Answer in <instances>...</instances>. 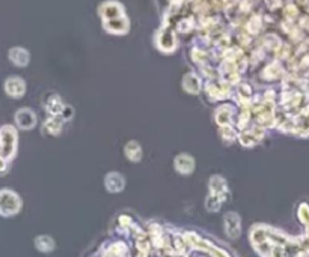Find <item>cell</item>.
I'll use <instances>...</instances> for the list:
<instances>
[{"label": "cell", "mask_w": 309, "mask_h": 257, "mask_svg": "<svg viewBox=\"0 0 309 257\" xmlns=\"http://www.w3.org/2000/svg\"><path fill=\"white\" fill-rule=\"evenodd\" d=\"M15 141H17V137L12 127L0 128V157H3L5 160L12 158L15 152Z\"/></svg>", "instance_id": "6da1fadb"}, {"label": "cell", "mask_w": 309, "mask_h": 257, "mask_svg": "<svg viewBox=\"0 0 309 257\" xmlns=\"http://www.w3.org/2000/svg\"><path fill=\"white\" fill-rule=\"evenodd\" d=\"M20 209V198L18 195L9 190H0V214L2 215H12Z\"/></svg>", "instance_id": "7a4b0ae2"}, {"label": "cell", "mask_w": 309, "mask_h": 257, "mask_svg": "<svg viewBox=\"0 0 309 257\" xmlns=\"http://www.w3.org/2000/svg\"><path fill=\"white\" fill-rule=\"evenodd\" d=\"M26 91V84L20 77H9L5 81V92L11 98H21Z\"/></svg>", "instance_id": "3957f363"}, {"label": "cell", "mask_w": 309, "mask_h": 257, "mask_svg": "<svg viewBox=\"0 0 309 257\" xmlns=\"http://www.w3.org/2000/svg\"><path fill=\"white\" fill-rule=\"evenodd\" d=\"M15 121H17L18 127L23 129L32 128L35 125V122H36V121H35V115L31 110H28V108L18 110V111L15 113Z\"/></svg>", "instance_id": "277c9868"}, {"label": "cell", "mask_w": 309, "mask_h": 257, "mask_svg": "<svg viewBox=\"0 0 309 257\" xmlns=\"http://www.w3.org/2000/svg\"><path fill=\"white\" fill-rule=\"evenodd\" d=\"M9 59H11L12 64L17 65V66H26L29 64L31 56H29L28 50H24L21 47H14V48L9 50Z\"/></svg>", "instance_id": "5b68a950"}, {"label": "cell", "mask_w": 309, "mask_h": 257, "mask_svg": "<svg viewBox=\"0 0 309 257\" xmlns=\"http://www.w3.org/2000/svg\"><path fill=\"white\" fill-rule=\"evenodd\" d=\"M5 170H6V160L0 157V172H5Z\"/></svg>", "instance_id": "8992f818"}]
</instances>
